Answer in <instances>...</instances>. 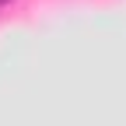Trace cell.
I'll return each mask as SVG.
<instances>
[{"label":"cell","mask_w":126,"mask_h":126,"mask_svg":"<svg viewBox=\"0 0 126 126\" xmlns=\"http://www.w3.org/2000/svg\"><path fill=\"white\" fill-rule=\"evenodd\" d=\"M0 4H7V0H0Z\"/></svg>","instance_id":"6da1fadb"}]
</instances>
